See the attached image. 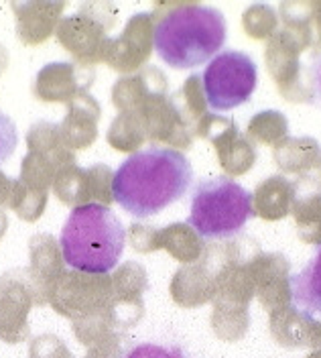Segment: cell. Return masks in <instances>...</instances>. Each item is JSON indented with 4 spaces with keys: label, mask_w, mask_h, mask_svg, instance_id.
Masks as SVG:
<instances>
[{
    "label": "cell",
    "mask_w": 321,
    "mask_h": 358,
    "mask_svg": "<svg viewBox=\"0 0 321 358\" xmlns=\"http://www.w3.org/2000/svg\"><path fill=\"white\" fill-rule=\"evenodd\" d=\"M191 183L193 167L181 151L151 145L116 169L112 198L130 216L149 218L181 200Z\"/></svg>",
    "instance_id": "6da1fadb"
},
{
    "label": "cell",
    "mask_w": 321,
    "mask_h": 358,
    "mask_svg": "<svg viewBox=\"0 0 321 358\" xmlns=\"http://www.w3.org/2000/svg\"><path fill=\"white\" fill-rule=\"evenodd\" d=\"M228 27L224 15L207 4L171 8L155 27V51L173 69L209 64L224 51Z\"/></svg>",
    "instance_id": "7a4b0ae2"
},
{
    "label": "cell",
    "mask_w": 321,
    "mask_h": 358,
    "mask_svg": "<svg viewBox=\"0 0 321 358\" xmlns=\"http://www.w3.org/2000/svg\"><path fill=\"white\" fill-rule=\"evenodd\" d=\"M126 245V230L108 206H77L61 230L66 265L88 275H106L116 268Z\"/></svg>",
    "instance_id": "3957f363"
},
{
    "label": "cell",
    "mask_w": 321,
    "mask_h": 358,
    "mask_svg": "<svg viewBox=\"0 0 321 358\" xmlns=\"http://www.w3.org/2000/svg\"><path fill=\"white\" fill-rule=\"evenodd\" d=\"M253 216V194L238 181L200 179L191 194L189 226L206 241H226L242 232Z\"/></svg>",
    "instance_id": "277c9868"
},
{
    "label": "cell",
    "mask_w": 321,
    "mask_h": 358,
    "mask_svg": "<svg viewBox=\"0 0 321 358\" xmlns=\"http://www.w3.org/2000/svg\"><path fill=\"white\" fill-rule=\"evenodd\" d=\"M258 82L254 59L238 49H224L204 71V92L211 110L228 112L253 98Z\"/></svg>",
    "instance_id": "5b68a950"
},
{
    "label": "cell",
    "mask_w": 321,
    "mask_h": 358,
    "mask_svg": "<svg viewBox=\"0 0 321 358\" xmlns=\"http://www.w3.org/2000/svg\"><path fill=\"white\" fill-rule=\"evenodd\" d=\"M291 299L305 317L321 315V245L299 273L291 275Z\"/></svg>",
    "instance_id": "8992f818"
},
{
    "label": "cell",
    "mask_w": 321,
    "mask_h": 358,
    "mask_svg": "<svg viewBox=\"0 0 321 358\" xmlns=\"http://www.w3.org/2000/svg\"><path fill=\"white\" fill-rule=\"evenodd\" d=\"M120 358H193L191 352L179 344H159V342H138L126 348Z\"/></svg>",
    "instance_id": "52a82bcc"
},
{
    "label": "cell",
    "mask_w": 321,
    "mask_h": 358,
    "mask_svg": "<svg viewBox=\"0 0 321 358\" xmlns=\"http://www.w3.org/2000/svg\"><path fill=\"white\" fill-rule=\"evenodd\" d=\"M19 145V131L15 120L0 110V165L6 163L15 155V149Z\"/></svg>",
    "instance_id": "ba28073f"
},
{
    "label": "cell",
    "mask_w": 321,
    "mask_h": 358,
    "mask_svg": "<svg viewBox=\"0 0 321 358\" xmlns=\"http://www.w3.org/2000/svg\"><path fill=\"white\" fill-rule=\"evenodd\" d=\"M31 358H73L66 344L55 336H39L31 344Z\"/></svg>",
    "instance_id": "9c48e42d"
},
{
    "label": "cell",
    "mask_w": 321,
    "mask_h": 358,
    "mask_svg": "<svg viewBox=\"0 0 321 358\" xmlns=\"http://www.w3.org/2000/svg\"><path fill=\"white\" fill-rule=\"evenodd\" d=\"M309 76H311V84H313V90H315L318 102L321 104V53L313 59V64L309 66Z\"/></svg>",
    "instance_id": "30bf717a"
},
{
    "label": "cell",
    "mask_w": 321,
    "mask_h": 358,
    "mask_svg": "<svg viewBox=\"0 0 321 358\" xmlns=\"http://www.w3.org/2000/svg\"><path fill=\"white\" fill-rule=\"evenodd\" d=\"M86 358H120V357H118V352H116V355H110V352H106V350H94V352H90Z\"/></svg>",
    "instance_id": "8fae6325"
}]
</instances>
